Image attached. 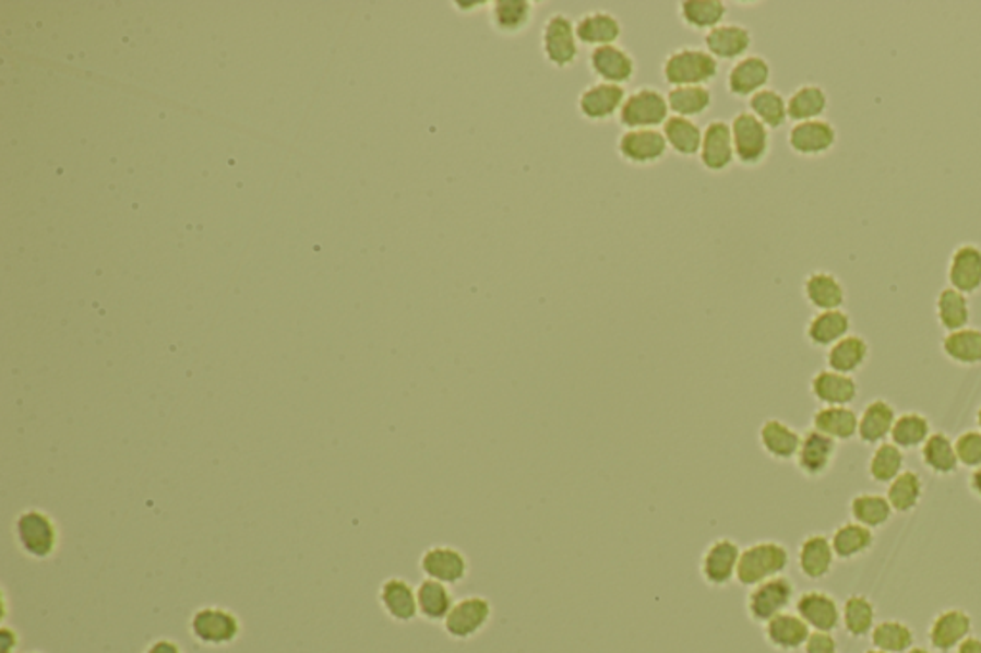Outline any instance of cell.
Returning <instances> with one entry per match:
<instances>
[{
  "instance_id": "1",
  "label": "cell",
  "mask_w": 981,
  "mask_h": 653,
  "mask_svg": "<svg viewBox=\"0 0 981 653\" xmlns=\"http://www.w3.org/2000/svg\"><path fill=\"white\" fill-rule=\"evenodd\" d=\"M12 538L17 550L33 561L52 560L62 546L58 521L43 508H24L12 521Z\"/></svg>"
},
{
  "instance_id": "2",
  "label": "cell",
  "mask_w": 981,
  "mask_h": 653,
  "mask_svg": "<svg viewBox=\"0 0 981 653\" xmlns=\"http://www.w3.org/2000/svg\"><path fill=\"white\" fill-rule=\"evenodd\" d=\"M790 568V553L778 541H757L744 546L740 553L737 583L754 589L775 577L785 575Z\"/></svg>"
},
{
  "instance_id": "3",
  "label": "cell",
  "mask_w": 981,
  "mask_h": 653,
  "mask_svg": "<svg viewBox=\"0 0 981 653\" xmlns=\"http://www.w3.org/2000/svg\"><path fill=\"white\" fill-rule=\"evenodd\" d=\"M190 637L205 648H228L242 637L240 617L223 606L198 607L190 615Z\"/></svg>"
},
{
  "instance_id": "4",
  "label": "cell",
  "mask_w": 981,
  "mask_h": 653,
  "mask_svg": "<svg viewBox=\"0 0 981 653\" xmlns=\"http://www.w3.org/2000/svg\"><path fill=\"white\" fill-rule=\"evenodd\" d=\"M666 83L673 86H706L719 73V62L702 48H679L661 66Z\"/></svg>"
},
{
  "instance_id": "5",
  "label": "cell",
  "mask_w": 981,
  "mask_h": 653,
  "mask_svg": "<svg viewBox=\"0 0 981 653\" xmlns=\"http://www.w3.org/2000/svg\"><path fill=\"white\" fill-rule=\"evenodd\" d=\"M795 584L790 577L780 575L750 589L746 596V615L755 625H767L777 615L786 614L795 602Z\"/></svg>"
},
{
  "instance_id": "6",
  "label": "cell",
  "mask_w": 981,
  "mask_h": 653,
  "mask_svg": "<svg viewBox=\"0 0 981 653\" xmlns=\"http://www.w3.org/2000/svg\"><path fill=\"white\" fill-rule=\"evenodd\" d=\"M493 621L491 599L479 594H470L456 599L455 606L443 621V630L455 642H470L478 638Z\"/></svg>"
},
{
  "instance_id": "7",
  "label": "cell",
  "mask_w": 981,
  "mask_h": 653,
  "mask_svg": "<svg viewBox=\"0 0 981 653\" xmlns=\"http://www.w3.org/2000/svg\"><path fill=\"white\" fill-rule=\"evenodd\" d=\"M742 546L730 537L711 541L699 556L698 573L709 589H727L737 583Z\"/></svg>"
},
{
  "instance_id": "8",
  "label": "cell",
  "mask_w": 981,
  "mask_h": 653,
  "mask_svg": "<svg viewBox=\"0 0 981 653\" xmlns=\"http://www.w3.org/2000/svg\"><path fill=\"white\" fill-rule=\"evenodd\" d=\"M618 119L627 131L663 127L669 119L668 96L650 86L638 88L625 98Z\"/></svg>"
},
{
  "instance_id": "9",
  "label": "cell",
  "mask_w": 981,
  "mask_h": 653,
  "mask_svg": "<svg viewBox=\"0 0 981 653\" xmlns=\"http://www.w3.org/2000/svg\"><path fill=\"white\" fill-rule=\"evenodd\" d=\"M730 131H732L734 156L740 164L755 167L767 159L770 150V133L757 117L752 116L750 111H740L739 116L732 119Z\"/></svg>"
},
{
  "instance_id": "10",
  "label": "cell",
  "mask_w": 981,
  "mask_h": 653,
  "mask_svg": "<svg viewBox=\"0 0 981 653\" xmlns=\"http://www.w3.org/2000/svg\"><path fill=\"white\" fill-rule=\"evenodd\" d=\"M418 568L424 579H432L447 586L464 583L466 577L470 575L468 556L460 548L451 545H433L426 548L418 560Z\"/></svg>"
},
{
  "instance_id": "11",
  "label": "cell",
  "mask_w": 981,
  "mask_h": 653,
  "mask_svg": "<svg viewBox=\"0 0 981 653\" xmlns=\"http://www.w3.org/2000/svg\"><path fill=\"white\" fill-rule=\"evenodd\" d=\"M542 55L557 70H567L579 56L575 24L565 14H552L541 33Z\"/></svg>"
},
{
  "instance_id": "12",
  "label": "cell",
  "mask_w": 981,
  "mask_h": 653,
  "mask_svg": "<svg viewBox=\"0 0 981 653\" xmlns=\"http://www.w3.org/2000/svg\"><path fill=\"white\" fill-rule=\"evenodd\" d=\"M838 454V443L816 429H807L801 436L800 451L795 454V467L809 479H818L830 472Z\"/></svg>"
},
{
  "instance_id": "13",
  "label": "cell",
  "mask_w": 981,
  "mask_h": 653,
  "mask_svg": "<svg viewBox=\"0 0 981 653\" xmlns=\"http://www.w3.org/2000/svg\"><path fill=\"white\" fill-rule=\"evenodd\" d=\"M838 142V131L830 121L815 119L795 123L788 133V146L801 157L825 156Z\"/></svg>"
},
{
  "instance_id": "14",
  "label": "cell",
  "mask_w": 981,
  "mask_h": 653,
  "mask_svg": "<svg viewBox=\"0 0 981 653\" xmlns=\"http://www.w3.org/2000/svg\"><path fill=\"white\" fill-rule=\"evenodd\" d=\"M793 607L809 629L815 632H834L841 625L840 604L828 592H803L793 602Z\"/></svg>"
},
{
  "instance_id": "15",
  "label": "cell",
  "mask_w": 981,
  "mask_h": 653,
  "mask_svg": "<svg viewBox=\"0 0 981 653\" xmlns=\"http://www.w3.org/2000/svg\"><path fill=\"white\" fill-rule=\"evenodd\" d=\"M972 617L965 609L950 607L934 617L928 629V640L935 652L949 653L957 650L966 638L972 637Z\"/></svg>"
},
{
  "instance_id": "16",
  "label": "cell",
  "mask_w": 981,
  "mask_h": 653,
  "mask_svg": "<svg viewBox=\"0 0 981 653\" xmlns=\"http://www.w3.org/2000/svg\"><path fill=\"white\" fill-rule=\"evenodd\" d=\"M668 141L658 129L625 131L618 141L620 156L631 165H651L668 154Z\"/></svg>"
},
{
  "instance_id": "17",
  "label": "cell",
  "mask_w": 981,
  "mask_h": 653,
  "mask_svg": "<svg viewBox=\"0 0 981 653\" xmlns=\"http://www.w3.org/2000/svg\"><path fill=\"white\" fill-rule=\"evenodd\" d=\"M378 602L393 622L408 625L418 619L417 586L403 577H387L378 589Z\"/></svg>"
},
{
  "instance_id": "18",
  "label": "cell",
  "mask_w": 981,
  "mask_h": 653,
  "mask_svg": "<svg viewBox=\"0 0 981 653\" xmlns=\"http://www.w3.org/2000/svg\"><path fill=\"white\" fill-rule=\"evenodd\" d=\"M625 98H627V94L623 86L595 83L579 94L577 109L587 121L600 123V121H608L610 117L620 116Z\"/></svg>"
},
{
  "instance_id": "19",
  "label": "cell",
  "mask_w": 981,
  "mask_h": 653,
  "mask_svg": "<svg viewBox=\"0 0 981 653\" xmlns=\"http://www.w3.org/2000/svg\"><path fill=\"white\" fill-rule=\"evenodd\" d=\"M589 68L600 79V83L623 86L635 78L636 63L625 48L608 45V47L593 48Z\"/></svg>"
},
{
  "instance_id": "20",
  "label": "cell",
  "mask_w": 981,
  "mask_h": 653,
  "mask_svg": "<svg viewBox=\"0 0 981 653\" xmlns=\"http://www.w3.org/2000/svg\"><path fill=\"white\" fill-rule=\"evenodd\" d=\"M947 281L950 288L965 296L978 294L981 289V248L976 244H960L950 253Z\"/></svg>"
},
{
  "instance_id": "21",
  "label": "cell",
  "mask_w": 981,
  "mask_h": 653,
  "mask_svg": "<svg viewBox=\"0 0 981 653\" xmlns=\"http://www.w3.org/2000/svg\"><path fill=\"white\" fill-rule=\"evenodd\" d=\"M770 63L763 56H746L734 63L727 78V88L737 98H752L769 85Z\"/></svg>"
},
{
  "instance_id": "22",
  "label": "cell",
  "mask_w": 981,
  "mask_h": 653,
  "mask_svg": "<svg viewBox=\"0 0 981 653\" xmlns=\"http://www.w3.org/2000/svg\"><path fill=\"white\" fill-rule=\"evenodd\" d=\"M811 395L821 406H851L859 397V383L853 376L825 368L811 378Z\"/></svg>"
},
{
  "instance_id": "23",
  "label": "cell",
  "mask_w": 981,
  "mask_h": 653,
  "mask_svg": "<svg viewBox=\"0 0 981 653\" xmlns=\"http://www.w3.org/2000/svg\"><path fill=\"white\" fill-rule=\"evenodd\" d=\"M811 629L795 612H786L763 625V638L775 652L793 653L803 650Z\"/></svg>"
},
{
  "instance_id": "24",
  "label": "cell",
  "mask_w": 981,
  "mask_h": 653,
  "mask_svg": "<svg viewBox=\"0 0 981 653\" xmlns=\"http://www.w3.org/2000/svg\"><path fill=\"white\" fill-rule=\"evenodd\" d=\"M834 561H836V554H834L830 537H826L823 533H811L801 541L800 548H798V568H800L801 575L809 581H823L830 575Z\"/></svg>"
},
{
  "instance_id": "25",
  "label": "cell",
  "mask_w": 981,
  "mask_h": 653,
  "mask_svg": "<svg viewBox=\"0 0 981 653\" xmlns=\"http://www.w3.org/2000/svg\"><path fill=\"white\" fill-rule=\"evenodd\" d=\"M734 159L737 156H734L730 124L725 121H714V123L707 124L704 136H702V149H699L702 165L706 167L707 171L721 173L729 169Z\"/></svg>"
},
{
  "instance_id": "26",
  "label": "cell",
  "mask_w": 981,
  "mask_h": 653,
  "mask_svg": "<svg viewBox=\"0 0 981 653\" xmlns=\"http://www.w3.org/2000/svg\"><path fill=\"white\" fill-rule=\"evenodd\" d=\"M706 50L715 60H742L752 47V33L744 25L722 24L706 33Z\"/></svg>"
},
{
  "instance_id": "27",
  "label": "cell",
  "mask_w": 981,
  "mask_h": 653,
  "mask_svg": "<svg viewBox=\"0 0 981 653\" xmlns=\"http://www.w3.org/2000/svg\"><path fill=\"white\" fill-rule=\"evenodd\" d=\"M801 436L798 429H793L790 424L778 420V418H769L762 424L759 428V444L763 452L769 459L778 460V462H790L795 460V454L800 451Z\"/></svg>"
},
{
  "instance_id": "28",
  "label": "cell",
  "mask_w": 981,
  "mask_h": 653,
  "mask_svg": "<svg viewBox=\"0 0 981 653\" xmlns=\"http://www.w3.org/2000/svg\"><path fill=\"white\" fill-rule=\"evenodd\" d=\"M803 296L816 312L838 311L846 304V286L836 274L813 271L803 282Z\"/></svg>"
},
{
  "instance_id": "29",
  "label": "cell",
  "mask_w": 981,
  "mask_h": 653,
  "mask_svg": "<svg viewBox=\"0 0 981 653\" xmlns=\"http://www.w3.org/2000/svg\"><path fill=\"white\" fill-rule=\"evenodd\" d=\"M895 420H897V413H895L894 406L884 399H874L864 406L863 413L859 416L857 437L864 444L878 447L880 443H886L892 436Z\"/></svg>"
},
{
  "instance_id": "30",
  "label": "cell",
  "mask_w": 981,
  "mask_h": 653,
  "mask_svg": "<svg viewBox=\"0 0 981 653\" xmlns=\"http://www.w3.org/2000/svg\"><path fill=\"white\" fill-rule=\"evenodd\" d=\"M811 428L825 434L836 443L856 439L859 414L851 406H821L811 418Z\"/></svg>"
},
{
  "instance_id": "31",
  "label": "cell",
  "mask_w": 981,
  "mask_h": 653,
  "mask_svg": "<svg viewBox=\"0 0 981 653\" xmlns=\"http://www.w3.org/2000/svg\"><path fill=\"white\" fill-rule=\"evenodd\" d=\"M621 32L623 29H621L620 20L602 10L589 12L575 22L577 40H579V45H587V47L600 48L615 45V40L621 37Z\"/></svg>"
},
{
  "instance_id": "32",
  "label": "cell",
  "mask_w": 981,
  "mask_h": 653,
  "mask_svg": "<svg viewBox=\"0 0 981 653\" xmlns=\"http://www.w3.org/2000/svg\"><path fill=\"white\" fill-rule=\"evenodd\" d=\"M849 334H851V317L844 309L816 312L805 328L807 342L823 349H830Z\"/></svg>"
},
{
  "instance_id": "33",
  "label": "cell",
  "mask_w": 981,
  "mask_h": 653,
  "mask_svg": "<svg viewBox=\"0 0 981 653\" xmlns=\"http://www.w3.org/2000/svg\"><path fill=\"white\" fill-rule=\"evenodd\" d=\"M418 617L428 622H441L447 619L455 606V596L447 584L432 579H422L417 586Z\"/></svg>"
},
{
  "instance_id": "34",
  "label": "cell",
  "mask_w": 981,
  "mask_h": 653,
  "mask_svg": "<svg viewBox=\"0 0 981 653\" xmlns=\"http://www.w3.org/2000/svg\"><path fill=\"white\" fill-rule=\"evenodd\" d=\"M869 357H871V347L863 335L849 334L828 349L826 365L834 372L853 376L866 365Z\"/></svg>"
},
{
  "instance_id": "35",
  "label": "cell",
  "mask_w": 981,
  "mask_h": 653,
  "mask_svg": "<svg viewBox=\"0 0 981 653\" xmlns=\"http://www.w3.org/2000/svg\"><path fill=\"white\" fill-rule=\"evenodd\" d=\"M491 25L503 35H518L534 22L535 4L529 0H497L489 10Z\"/></svg>"
},
{
  "instance_id": "36",
  "label": "cell",
  "mask_w": 981,
  "mask_h": 653,
  "mask_svg": "<svg viewBox=\"0 0 981 653\" xmlns=\"http://www.w3.org/2000/svg\"><path fill=\"white\" fill-rule=\"evenodd\" d=\"M828 94L818 85H801L788 98V119L793 123H805L823 119L828 111Z\"/></svg>"
},
{
  "instance_id": "37",
  "label": "cell",
  "mask_w": 981,
  "mask_h": 653,
  "mask_svg": "<svg viewBox=\"0 0 981 653\" xmlns=\"http://www.w3.org/2000/svg\"><path fill=\"white\" fill-rule=\"evenodd\" d=\"M920 456L924 466L935 475L957 474L960 467L955 441L943 431H934L928 437L926 443L920 447Z\"/></svg>"
},
{
  "instance_id": "38",
  "label": "cell",
  "mask_w": 981,
  "mask_h": 653,
  "mask_svg": "<svg viewBox=\"0 0 981 653\" xmlns=\"http://www.w3.org/2000/svg\"><path fill=\"white\" fill-rule=\"evenodd\" d=\"M830 543H833L836 560H856L874 546V531L859 525L856 521H848V523H841L840 527L834 531Z\"/></svg>"
},
{
  "instance_id": "39",
  "label": "cell",
  "mask_w": 981,
  "mask_h": 653,
  "mask_svg": "<svg viewBox=\"0 0 981 653\" xmlns=\"http://www.w3.org/2000/svg\"><path fill=\"white\" fill-rule=\"evenodd\" d=\"M943 355L950 363L960 366L981 365V330L980 328H962L957 332L945 334L942 342Z\"/></svg>"
},
{
  "instance_id": "40",
  "label": "cell",
  "mask_w": 981,
  "mask_h": 653,
  "mask_svg": "<svg viewBox=\"0 0 981 653\" xmlns=\"http://www.w3.org/2000/svg\"><path fill=\"white\" fill-rule=\"evenodd\" d=\"M935 314H937V322H940V326L949 334V332H957V330H962V328H968L970 324V317H972V312H970V304H968V296L965 294H960L958 289L943 288L940 294H937V299H935Z\"/></svg>"
},
{
  "instance_id": "41",
  "label": "cell",
  "mask_w": 981,
  "mask_h": 653,
  "mask_svg": "<svg viewBox=\"0 0 981 653\" xmlns=\"http://www.w3.org/2000/svg\"><path fill=\"white\" fill-rule=\"evenodd\" d=\"M661 133L668 141L669 150H673L679 156L692 157L699 154L704 131L692 119L671 116L663 124Z\"/></svg>"
},
{
  "instance_id": "42",
  "label": "cell",
  "mask_w": 981,
  "mask_h": 653,
  "mask_svg": "<svg viewBox=\"0 0 981 653\" xmlns=\"http://www.w3.org/2000/svg\"><path fill=\"white\" fill-rule=\"evenodd\" d=\"M849 512L856 523L872 531L884 527L895 513L886 495H876V492H861L853 497L849 504Z\"/></svg>"
},
{
  "instance_id": "43",
  "label": "cell",
  "mask_w": 981,
  "mask_h": 653,
  "mask_svg": "<svg viewBox=\"0 0 981 653\" xmlns=\"http://www.w3.org/2000/svg\"><path fill=\"white\" fill-rule=\"evenodd\" d=\"M679 14L686 27L711 32L722 25V20L727 16V4L721 0H684L679 7Z\"/></svg>"
},
{
  "instance_id": "44",
  "label": "cell",
  "mask_w": 981,
  "mask_h": 653,
  "mask_svg": "<svg viewBox=\"0 0 981 653\" xmlns=\"http://www.w3.org/2000/svg\"><path fill=\"white\" fill-rule=\"evenodd\" d=\"M841 625L849 637H869L876 625V607L863 594H853L841 607Z\"/></svg>"
},
{
  "instance_id": "45",
  "label": "cell",
  "mask_w": 981,
  "mask_h": 653,
  "mask_svg": "<svg viewBox=\"0 0 981 653\" xmlns=\"http://www.w3.org/2000/svg\"><path fill=\"white\" fill-rule=\"evenodd\" d=\"M932 424L924 414L905 413L897 416L894 429H892V443L897 444L901 451H912L920 449L926 443L928 437L932 436Z\"/></svg>"
},
{
  "instance_id": "46",
  "label": "cell",
  "mask_w": 981,
  "mask_h": 653,
  "mask_svg": "<svg viewBox=\"0 0 981 653\" xmlns=\"http://www.w3.org/2000/svg\"><path fill=\"white\" fill-rule=\"evenodd\" d=\"M924 495V483L912 470H905L887 485L886 498L895 513H909L920 504Z\"/></svg>"
},
{
  "instance_id": "47",
  "label": "cell",
  "mask_w": 981,
  "mask_h": 653,
  "mask_svg": "<svg viewBox=\"0 0 981 653\" xmlns=\"http://www.w3.org/2000/svg\"><path fill=\"white\" fill-rule=\"evenodd\" d=\"M872 645L887 653H907L914 648V630L904 621L876 622L871 632Z\"/></svg>"
},
{
  "instance_id": "48",
  "label": "cell",
  "mask_w": 981,
  "mask_h": 653,
  "mask_svg": "<svg viewBox=\"0 0 981 653\" xmlns=\"http://www.w3.org/2000/svg\"><path fill=\"white\" fill-rule=\"evenodd\" d=\"M711 102L714 96L707 86H675L668 94L669 111L686 119L706 114Z\"/></svg>"
},
{
  "instance_id": "49",
  "label": "cell",
  "mask_w": 981,
  "mask_h": 653,
  "mask_svg": "<svg viewBox=\"0 0 981 653\" xmlns=\"http://www.w3.org/2000/svg\"><path fill=\"white\" fill-rule=\"evenodd\" d=\"M750 114L757 117L769 131L780 129L788 121V98L775 88H763L750 98Z\"/></svg>"
},
{
  "instance_id": "50",
  "label": "cell",
  "mask_w": 981,
  "mask_h": 653,
  "mask_svg": "<svg viewBox=\"0 0 981 653\" xmlns=\"http://www.w3.org/2000/svg\"><path fill=\"white\" fill-rule=\"evenodd\" d=\"M901 472H905V452L892 441L880 443L869 460L872 482L889 485Z\"/></svg>"
},
{
  "instance_id": "51",
  "label": "cell",
  "mask_w": 981,
  "mask_h": 653,
  "mask_svg": "<svg viewBox=\"0 0 981 653\" xmlns=\"http://www.w3.org/2000/svg\"><path fill=\"white\" fill-rule=\"evenodd\" d=\"M955 449H957L958 464L960 466L978 470L981 467V431L980 429H968L962 431L955 439Z\"/></svg>"
},
{
  "instance_id": "52",
  "label": "cell",
  "mask_w": 981,
  "mask_h": 653,
  "mask_svg": "<svg viewBox=\"0 0 981 653\" xmlns=\"http://www.w3.org/2000/svg\"><path fill=\"white\" fill-rule=\"evenodd\" d=\"M803 653H838V642L833 632H815L811 630Z\"/></svg>"
},
{
  "instance_id": "53",
  "label": "cell",
  "mask_w": 981,
  "mask_h": 653,
  "mask_svg": "<svg viewBox=\"0 0 981 653\" xmlns=\"http://www.w3.org/2000/svg\"><path fill=\"white\" fill-rule=\"evenodd\" d=\"M142 653H184V650L174 638H156L144 648Z\"/></svg>"
},
{
  "instance_id": "54",
  "label": "cell",
  "mask_w": 981,
  "mask_h": 653,
  "mask_svg": "<svg viewBox=\"0 0 981 653\" xmlns=\"http://www.w3.org/2000/svg\"><path fill=\"white\" fill-rule=\"evenodd\" d=\"M17 648H20V634H17V630L10 629V627H2V632H0V653H16Z\"/></svg>"
},
{
  "instance_id": "55",
  "label": "cell",
  "mask_w": 981,
  "mask_h": 653,
  "mask_svg": "<svg viewBox=\"0 0 981 653\" xmlns=\"http://www.w3.org/2000/svg\"><path fill=\"white\" fill-rule=\"evenodd\" d=\"M957 653H981V638L968 637L962 644L958 645Z\"/></svg>"
},
{
  "instance_id": "56",
  "label": "cell",
  "mask_w": 981,
  "mask_h": 653,
  "mask_svg": "<svg viewBox=\"0 0 981 653\" xmlns=\"http://www.w3.org/2000/svg\"><path fill=\"white\" fill-rule=\"evenodd\" d=\"M970 490H972L976 497L981 498V467L972 470V475H970Z\"/></svg>"
},
{
  "instance_id": "57",
  "label": "cell",
  "mask_w": 981,
  "mask_h": 653,
  "mask_svg": "<svg viewBox=\"0 0 981 653\" xmlns=\"http://www.w3.org/2000/svg\"><path fill=\"white\" fill-rule=\"evenodd\" d=\"M907 653H934V652H932V650H928V648H920V645H914V648H911V650H909V652H907Z\"/></svg>"
},
{
  "instance_id": "58",
  "label": "cell",
  "mask_w": 981,
  "mask_h": 653,
  "mask_svg": "<svg viewBox=\"0 0 981 653\" xmlns=\"http://www.w3.org/2000/svg\"><path fill=\"white\" fill-rule=\"evenodd\" d=\"M976 424H978V429L981 431V405L978 408V413H976Z\"/></svg>"
},
{
  "instance_id": "59",
  "label": "cell",
  "mask_w": 981,
  "mask_h": 653,
  "mask_svg": "<svg viewBox=\"0 0 981 653\" xmlns=\"http://www.w3.org/2000/svg\"><path fill=\"white\" fill-rule=\"evenodd\" d=\"M864 653H887V652H882V650H876V648H872V650H866V652H864Z\"/></svg>"
},
{
  "instance_id": "60",
  "label": "cell",
  "mask_w": 981,
  "mask_h": 653,
  "mask_svg": "<svg viewBox=\"0 0 981 653\" xmlns=\"http://www.w3.org/2000/svg\"><path fill=\"white\" fill-rule=\"evenodd\" d=\"M27 653H45V652H37V650H33V652H27Z\"/></svg>"
}]
</instances>
